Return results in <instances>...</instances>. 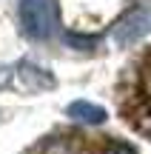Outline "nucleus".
<instances>
[{
	"mask_svg": "<svg viewBox=\"0 0 151 154\" xmlns=\"http://www.w3.org/2000/svg\"><path fill=\"white\" fill-rule=\"evenodd\" d=\"M20 26L32 40H51L60 26L57 0H20Z\"/></svg>",
	"mask_w": 151,
	"mask_h": 154,
	"instance_id": "nucleus-1",
	"label": "nucleus"
},
{
	"mask_svg": "<svg viewBox=\"0 0 151 154\" xmlns=\"http://www.w3.org/2000/svg\"><path fill=\"white\" fill-rule=\"evenodd\" d=\"M20 77H26V88H51L54 86V80H51L49 74H43L40 69H34L32 63H23L20 66Z\"/></svg>",
	"mask_w": 151,
	"mask_h": 154,
	"instance_id": "nucleus-4",
	"label": "nucleus"
},
{
	"mask_svg": "<svg viewBox=\"0 0 151 154\" xmlns=\"http://www.w3.org/2000/svg\"><path fill=\"white\" fill-rule=\"evenodd\" d=\"M68 117L77 123H89V126H100L106 120V109L97 103H89V100H74L68 106Z\"/></svg>",
	"mask_w": 151,
	"mask_h": 154,
	"instance_id": "nucleus-3",
	"label": "nucleus"
},
{
	"mask_svg": "<svg viewBox=\"0 0 151 154\" xmlns=\"http://www.w3.org/2000/svg\"><path fill=\"white\" fill-rule=\"evenodd\" d=\"M151 29V20L148 14H143V11H128L125 17H120L117 23H114V43L120 46V49H125V46H134L137 40H143L148 34Z\"/></svg>",
	"mask_w": 151,
	"mask_h": 154,
	"instance_id": "nucleus-2",
	"label": "nucleus"
},
{
	"mask_svg": "<svg viewBox=\"0 0 151 154\" xmlns=\"http://www.w3.org/2000/svg\"><path fill=\"white\" fill-rule=\"evenodd\" d=\"M143 86H146V94H148V100H151V69L146 72V80H143Z\"/></svg>",
	"mask_w": 151,
	"mask_h": 154,
	"instance_id": "nucleus-7",
	"label": "nucleus"
},
{
	"mask_svg": "<svg viewBox=\"0 0 151 154\" xmlns=\"http://www.w3.org/2000/svg\"><path fill=\"white\" fill-rule=\"evenodd\" d=\"M103 154H137V151L131 149V146H125V143H111Z\"/></svg>",
	"mask_w": 151,
	"mask_h": 154,
	"instance_id": "nucleus-6",
	"label": "nucleus"
},
{
	"mask_svg": "<svg viewBox=\"0 0 151 154\" xmlns=\"http://www.w3.org/2000/svg\"><path fill=\"white\" fill-rule=\"evenodd\" d=\"M66 43L74 46V49H80V51H86V49H94V46H97V37H80V34L68 32L66 34Z\"/></svg>",
	"mask_w": 151,
	"mask_h": 154,
	"instance_id": "nucleus-5",
	"label": "nucleus"
}]
</instances>
